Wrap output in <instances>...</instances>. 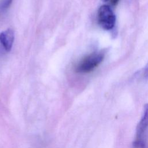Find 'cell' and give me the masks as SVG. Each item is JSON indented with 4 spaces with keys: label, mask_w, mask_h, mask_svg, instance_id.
<instances>
[{
    "label": "cell",
    "mask_w": 148,
    "mask_h": 148,
    "mask_svg": "<svg viewBox=\"0 0 148 148\" xmlns=\"http://www.w3.org/2000/svg\"><path fill=\"white\" fill-rule=\"evenodd\" d=\"M105 53L104 51L94 52L83 58L76 65V72L86 73L92 71L103 60Z\"/></svg>",
    "instance_id": "cell-1"
},
{
    "label": "cell",
    "mask_w": 148,
    "mask_h": 148,
    "mask_svg": "<svg viewBox=\"0 0 148 148\" xmlns=\"http://www.w3.org/2000/svg\"><path fill=\"white\" fill-rule=\"evenodd\" d=\"M148 130V103L144 105L143 113L139 121L135 132V138L133 142L134 148L146 147V134Z\"/></svg>",
    "instance_id": "cell-2"
},
{
    "label": "cell",
    "mask_w": 148,
    "mask_h": 148,
    "mask_svg": "<svg viewBox=\"0 0 148 148\" xmlns=\"http://www.w3.org/2000/svg\"><path fill=\"white\" fill-rule=\"evenodd\" d=\"M97 17L100 26L105 30H112L116 23V16L108 5H101L98 10Z\"/></svg>",
    "instance_id": "cell-3"
},
{
    "label": "cell",
    "mask_w": 148,
    "mask_h": 148,
    "mask_svg": "<svg viewBox=\"0 0 148 148\" xmlns=\"http://www.w3.org/2000/svg\"><path fill=\"white\" fill-rule=\"evenodd\" d=\"M14 40V32L11 28H8L0 34V43L6 51H10Z\"/></svg>",
    "instance_id": "cell-4"
},
{
    "label": "cell",
    "mask_w": 148,
    "mask_h": 148,
    "mask_svg": "<svg viewBox=\"0 0 148 148\" xmlns=\"http://www.w3.org/2000/svg\"><path fill=\"white\" fill-rule=\"evenodd\" d=\"M12 2V0H3V2L2 3V8H8Z\"/></svg>",
    "instance_id": "cell-5"
},
{
    "label": "cell",
    "mask_w": 148,
    "mask_h": 148,
    "mask_svg": "<svg viewBox=\"0 0 148 148\" xmlns=\"http://www.w3.org/2000/svg\"><path fill=\"white\" fill-rule=\"evenodd\" d=\"M143 76L146 79H148V62L146 65L143 70Z\"/></svg>",
    "instance_id": "cell-6"
},
{
    "label": "cell",
    "mask_w": 148,
    "mask_h": 148,
    "mask_svg": "<svg viewBox=\"0 0 148 148\" xmlns=\"http://www.w3.org/2000/svg\"><path fill=\"white\" fill-rule=\"evenodd\" d=\"M119 1L120 0H109L110 3H111V5L113 6H116L118 3Z\"/></svg>",
    "instance_id": "cell-7"
}]
</instances>
